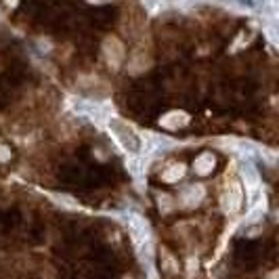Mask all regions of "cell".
<instances>
[{
    "label": "cell",
    "mask_w": 279,
    "mask_h": 279,
    "mask_svg": "<svg viewBox=\"0 0 279 279\" xmlns=\"http://www.w3.org/2000/svg\"><path fill=\"white\" fill-rule=\"evenodd\" d=\"M51 198L55 200V202H57L59 206H63V208H67V210H78V208H80V204L72 198V195H61V193H53L51 195Z\"/></svg>",
    "instance_id": "obj_9"
},
{
    "label": "cell",
    "mask_w": 279,
    "mask_h": 279,
    "mask_svg": "<svg viewBox=\"0 0 279 279\" xmlns=\"http://www.w3.org/2000/svg\"><path fill=\"white\" fill-rule=\"evenodd\" d=\"M7 160H11V149H7L0 143V162H7Z\"/></svg>",
    "instance_id": "obj_13"
},
{
    "label": "cell",
    "mask_w": 279,
    "mask_h": 279,
    "mask_svg": "<svg viewBox=\"0 0 279 279\" xmlns=\"http://www.w3.org/2000/svg\"><path fill=\"white\" fill-rule=\"evenodd\" d=\"M242 178H244L246 189H248L250 193L260 191V176H258V172H256L254 166L250 164V162H246V160H244V164H242Z\"/></svg>",
    "instance_id": "obj_4"
},
{
    "label": "cell",
    "mask_w": 279,
    "mask_h": 279,
    "mask_svg": "<svg viewBox=\"0 0 279 279\" xmlns=\"http://www.w3.org/2000/svg\"><path fill=\"white\" fill-rule=\"evenodd\" d=\"M107 126H109V132L116 136V141L120 143V147L124 151L132 153V156H138L143 149V138L138 134L130 124H126L124 120L120 118H109L107 120Z\"/></svg>",
    "instance_id": "obj_1"
},
{
    "label": "cell",
    "mask_w": 279,
    "mask_h": 279,
    "mask_svg": "<svg viewBox=\"0 0 279 279\" xmlns=\"http://www.w3.org/2000/svg\"><path fill=\"white\" fill-rule=\"evenodd\" d=\"M183 174H185L183 164H170L168 168L162 172V180H166V183H176L178 178H183Z\"/></svg>",
    "instance_id": "obj_8"
},
{
    "label": "cell",
    "mask_w": 279,
    "mask_h": 279,
    "mask_svg": "<svg viewBox=\"0 0 279 279\" xmlns=\"http://www.w3.org/2000/svg\"><path fill=\"white\" fill-rule=\"evenodd\" d=\"M103 57H105V61H107V65L111 69H118L124 63V59H126L124 44L120 42L118 38H114V36L105 38V42H103Z\"/></svg>",
    "instance_id": "obj_3"
},
{
    "label": "cell",
    "mask_w": 279,
    "mask_h": 279,
    "mask_svg": "<svg viewBox=\"0 0 279 279\" xmlns=\"http://www.w3.org/2000/svg\"><path fill=\"white\" fill-rule=\"evenodd\" d=\"M242 204H244V189L237 180H231V183L225 185V191H222V208H225L227 214H237Z\"/></svg>",
    "instance_id": "obj_2"
},
{
    "label": "cell",
    "mask_w": 279,
    "mask_h": 279,
    "mask_svg": "<svg viewBox=\"0 0 279 279\" xmlns=\"http://www.w3.org/2000/svg\"><path fill=\"white\" fill-rule=\"evenodd\" d=\"M128 168H130V172H132L134 176H141L143 170H145V160H143V158H132V160L128 162Z\"/></svg>",
    "instance_id": "obj_10"
},
{
    "label": "cell",
    "mask_w": 279,
    "mask_h": 279,
    "mask_svg": "<svg viewBox=\"0 0 279 279\" xmlns=\"http://www.w3.org/2000/svg\"><path fill=\"white\" fill-rule=\"evenodd\" d=\"M229 3L242 7V9H256L258 7V0H229Z\"/></svg>",
    "instance_id": "obj_12"
},
{
    "label": "cell",
    "mask_w": 279,
    "mask_h": 279,
    "mask_svg": "<svg viewBox=\"0 0 279 279\" xmlns=\"http://www.w3.org/2000/svg\"><path fill=\"white\" fill-rule=\"evenodd\" d=\"M214 166H216V160H214L212 153H202V156L195 160L193 170H195V174L206 176V174H210V172L214 170Z\"/></svg>",
    "instance_id": "obj_7"
},
{
    "label": "cell",
    "mask_w": 279,
    "mask_h": 279,
    "mask_svg": "<svg viewBox=\"0 0 279 279\" xmlns=\"http://www.w3.org/2000/svg\"><path fill=\"white\" fill-rule=\"evenodd\" d=\"M158 204L162 208V212H170L172 208H174V200L170 198V195H166V193H162L160 198H158Z\"/></svg>",
    "instance_id": "obj_11"
},
{
    "label": "cell",
    "mask_w": 279,
    "mask_h": 279,
    "mask_svg": "<svg viewBox=\"0 0 279 279\" xmlns=\"http://www.w3.org/2000/svg\"><path fill=\"white\" fill-rule=\"evenodd\" d=\"M187 122H189V116L185 114V111H168L164 118H160V126L174 130V128L185 126Z\"/></svg>",
    "instance_id": "obj_6"
},
{
    "label": "cell",
    "mask_w": 279,
    "mask_h": 279,
    "mask_svg": "<svg viewBox=\"0 0 279 279\" xmlns=\"http://www.w3.org/2000/svg\"><path fill=\"white\" fill-rule=\"evenodd\" d=\"M204 193H206V189L202 185H189L183 193H180V204L185 208H195L204 200Z\"/></svg>",
    "instance_id": "obj_5"
}]
</instances>
